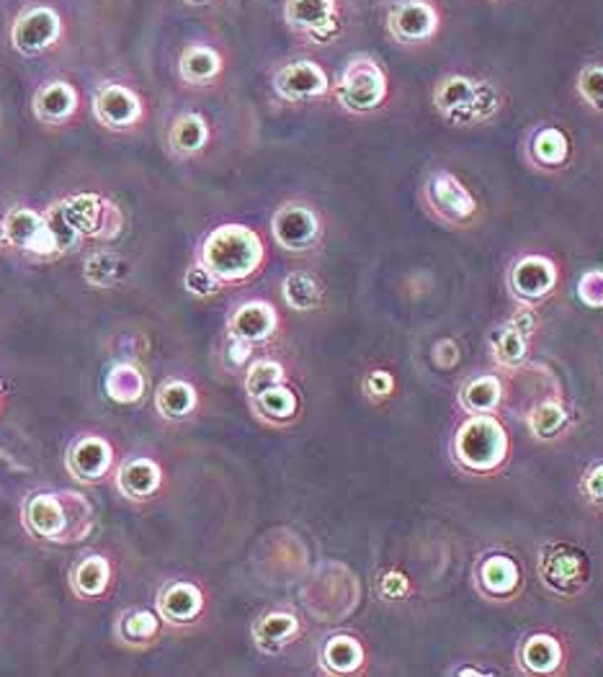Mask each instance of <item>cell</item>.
<instances>
[{
  "mask_svg": "<svg viewBox=\"0 0 603 677\" xmlns=\"http://www.w3.org/2000/svg\"><path fill=\"white\" fill-rule=\"evenodd\" d=\"M21 523L29 536L47 544H80L93 534L96 511L72 489L31 493L21 505Z\"/></svg>",
  "mask_w": 603,
  "mask_h": 677,
  "instance_id": "6da1fadb",
  "label": "cell"
},
{
  "mask_svg": "<svg viewBox=\"0 0 603 677\" xmlns=\"http://www.w3.org/2000/svg\"><path fill=\"white\" fill-rule=\"evenodd\" d=\"M431 103L449 127L472 129L490 124L505 109V93L493 80L470 72H446L431 88Z\"/></svg>",
  "mask_w": 603,
  "mask_h": 677,
  "instance_id": "7a4b0ae2",
  "label": "cell"
},
{
  "mask_svg": "<svg viewBox=\"0 0 603 677\" xmlns=\"http://www.w3.org/2000/svg\"><path fill=\"white\" fill-rule=\"evenodd\" d=\"M197 261L204 263L224 286H235L261 273L267 263V245L253 228L228 222L207 232L199 245Z\"/></svg>",
  "mask_w": 603,
  "mask_h": 677,
  "instance_id": "3957f363",
  "label": "cell"
},
{
  "mask_svg": "<svg viewBox=\"0 0 603 677\" xmlns=\"http://www.w3.org/2000/svg\"><path fill=\"white\" fill-rule=\"evenodd\" d=\"M509 454V431L495 415H468L452 438L454 462L460 464V469L480 477L501 472Z\"/></svg>",
  "mask_w": 603,
  "mask_h": 677,
  "instance_id": "277c9868",
  "label": "cell"
},
{
  "mask_svg": "<svg viewBox=\"0 0 603 677\" xmlns=\"http://www.w3.org/2000/svg\"><path fill=\"white\" fill-rule=\"evenodd\" d=\"M421 204L431 220L446 230H470L482 216V206L470 185L446 168L425 175L421 185Z\"/></svg>",
  "mask_w": 603,
  "mask_h": 677,
  "instance_id": "5b68a950",
  "label": "cell"
},
{
  "mask_svg": "<svg viewBox=\"0 0 603 677\" xmlns=\"http://www.w3.org/2000/svg\"><path fill=\"white\" fill-rule=\"evenodd\" d=\"M331 93L338 107L353 117L374 114L390 99L388 70L372 54H356L343 64Z\"/></svg>",
  "mask_w": 603,
  "mask_h": 677,
  "instance_id": "8992f818",
  "label": "cell"
},
{
  "mask_svg": "<svg viewBox=\"0 0 603 677\" xmlns=\"http://www.w3.org/2000/svg\"><path fill=\"white\" fill-rule=\"evenodd\" d=\"M384 29L402 50H425L444 31V11L436 0H398L390 6Z\"/></svg>",
  "mask_w": 603,
  "mask_h": 677,
  "instance_id": "52a82bcc",
  "label": "cell"
},
{
  "mask_svg": "<svg viewBox=\"0 0 603 677\" xmlns=\"http://www.w3.org/2000/svg\"><path fill=\"white\" fill-rule=\"evenodd\" d=\"M323 216L304 201H287L271 216V238L289 255H310L323 243Z\"/></svg>",
  "mask_w": 603,
  "mask_h": 677,
  "instance_id": "ba28073f",
  "label": "cell"
},
{
  "mask_svg": "<svg viewBox=\"0 0 603 677\" xmlns=\"http://www.w3.org/2000/svg\"><path fill=\"white\" fill-rule=\"evenodd\" d=\"M560 284V265L546 253H524L511 263L505 273V286L519 307L536 310L550 300Z\"/></svg>",
  "mask_w": 603,
  "mask_h": 677,
  "instance_id": "9c48e42d",
  "label": "cell"
},
{
  "mask_svg": "<svg viewBox=\"0 0 603 677\" xmlns=\"http://www.w3.org/2000/svg\"><path fill=\"white\" fill-rule=\"evenodd\" d=\"M536 572L546 590L560 595V598H573V595L583 593V587L589 585L591 562L583 549L557 542L546 546L542 556H539Z\"/></svg>",
  "mask_w": 603,
  "mask_h": 677,
  "instance_id": "30bf717a",
  "label": "cell"
},
{
  "mask_svg": "<svg viewBox=\"0 0 603 677\" xmlns=\"http://www.w3.org/2000/svg\"><path fill=\"white\" fill-rule=\"evenodd\" d=\"M66 214L80 235L86 240H117L124 230V214L114 201H109L101 193H76V196L62 199Z\"/></svg>",
  "mask_w": 603,
  "mask_h": 677,
  "instance_id": "8fae6325",
  "label": "cell"
},
{
  "mask_svg": "<svg viewBox=\"0 0 603 677\" xmlns=\"http://www.w3.org/2000/svg\"><path fill=\"white\" fill-rule=\"evenodd\" d=\"M66 31L62 16L50 6H31L27 11L16 16L11 27V44L23 58H37V54L50 52L58 47Z\"/></svg>",
  "mask_w": 603,
  "mask_h": 677,
  "instance_id": "7c38bea8",
  "label": "cell"
},
{
  "mask_svg": "<svg viewBox=\"0 0 603 677\" xmlns=\"http://www.w3.org/2000/svg\"><path fill=\"white\" fill-rule=\"evenodd\" d=\"M287 27L312 44H331L341 34L343 16L338 0H287Z\"/></svg>",
  "mask_w": 603,
  "mask_h": 677,
  "instance_id": "4fadbf2b",
  "label": "cell"
},
{
  "mask_svg": "<svg viewBox=\"0 0 603 677\" xmlns=\"http://www.w3.org/2000/svg\"><path fill=\"white\" fill-rule=\"evenodd\" d=\"M273 93L287 103H310L333 91L331 75L318 60H292L273 72Z\"/></svg>",
  "mask_w": 603,
  "mask_h": 677,
  "instance_id": "5bb4252c",
  "label": "cell"
},
{
  "mask_svg": "<svg viewBox=\"0 0 603 677\" xmlns=\"http://www.w3.org/2000/svg\"><path fill=\"white\" fill-rule=\"evenodd\" d=\"M93 119L109 132H130L144 122V101L130 85L103 83L91 99Z\"/></svg>",
  "mask_w": 603,
  "mask_h": 677,
  "instance_id": "9a60e30c",
  "label": "cell"
},
{
  "mask_svg": "<svg viewBox=\"0 0 603 677\" xmlns=\"http://www.w3.org/2000/svg\"><path fill=\"white\" fill-rule=\"evenodd\" d=\"M114 446L107 435L83 433L66 451V469L80 485H99L114 469Z\"/></svg>",
  "mask_w": 603,
  "mask_h": 677,
  "instance_id": "2e32d148",
  "label": "cell"
},
{
  "mask_svg": "<svg viewBox=\"0 0 603 677\" xmlns=\"http://www.w3.org/2000/svg\"><path fill=\"white\" fill-rule=\"evenodd\" d=\"M204 590L191 579H171L160 587L155 610L165 626H191L204 616Z\"/></svg>",
  "mask_w": 603,
  "mask_h": 677,
  "instance_id": "e0dca14e",
  "label": "cell"
},
{
  "mask_svg": "<svg viewBox=\"0 0 603 677\" xmlns=\"http://www.w3.org/2000/svg\"><path fill=\"white\" fill-rule=\"evenodd\" d=\"M573 155V142L562 127L542 124L536 127L524 144V160L539 173L565 171Z\"/></svg>",
  "mask_w": 603,
  "mask_h": 677,
  "instance_id": "ac0fdd59",
  "label": "cell"
},
{
  "mask_svg": "<svg viewBox=\"0 0 603 677\" xmlns=\"http://www.w3.org/2000/svg\"><path fill=\"white\" fill-rule=\"evenodd\" d=\"M42 235H39L34 250H31L34 261H54V257L70 255L72 250H78L86 243V238L80 235L68 220L62 201H54L52 206H47L42 212Z\"/></svg>",
  "mask_w": 603,
  "mask_h": 677,
  "instance_id": "d6986e66",
  "label": "cell"
},
{
  "mask_svg": "<svg viewBox=\"0 0 603 677\" xmlns=\"http://www.w3.org/2000/svg\"><path fill=\"white\" fill-rule=\"evenodd\" d=\"M163 466L152 456H130L117 466L114 485L130 503H148L163 489Z\"/></svg>",
  "mask_w": 603,
  "mask_h": 677,
  "instance_id": "ffe728a7",
  "label": "cell"
},
{
  "mask_svg": "<svg viewBox=\"0 0 603 677\" xmlns=\"http://www.w3.org/2000/svg\"><path fill=\"white\" fill-rule=\"evenodd\" d=\"M279 330V312L267 300H248L238 304L228 317V337H238L251 345L269 343Z\"/></svg>",
  "mask_w": 603,
  "mask_h": 677,
  "instance_id": "44dd1931",
  "label": "cell"
},
{
  "mask_svg": "<svg viewBox=\"0 0 603 677\" xmlns=\"http://www.w3.org/2000/svg\"><path fill=\"white\" fill-rule=\"evenodd\" d=\"M478 590L488 600H511L521 590V567L509 554H490L474 569Z\"/></svg>",
  "mask_w": 603,
  "mask_h": 677,
  "instance_id": "7402d4cb",
  "label": "cell"
},
{
  "mask_svg": "<svg viewBox=\"0 0 603 677\" xmlns=\"http://www.w3.org/2000/svg\"><path fill=\"white\" fill-rule=\"evenodd\" d=\"M80 107L78 88L68 83V80H50L34 93L31 109L34 117L47 127H62L68 124Z\"/></svg>",
  "mask_w": 603,
  "mask_h": 677,
  "instance_id": "603a6c76",
  "label": "cell"
},
{
  "mask_svg": "<svg viewBox=\"0 0 603 677\" xmlns=\"http://www.w3.org/2000/svg\"><path fill=\"white\" fill-rule=\"evenodd\" d=\"M302 631L300 618L289 610H269L251 628L255 649L263 655H281Z\"/></svg>",
  "mask_w": 603,
  "mask_h": 677,
  "instance_id": "cb8c5ba5",
  "label": "cell"
},
{
  "mask_svg": "<svg viewBox=\"0 0 603 677\" xmlns=\"http://www.w3.org/2000/svg\"><path fill=\"white\" fill-rule=\"evenodd\" d=\"M248 402H251L253 415L259 417L261 423L271 425V428H287V425H292L297 417H300L302 410L300 394H297L287 382L271 386V390L261 392L259 397Z\"/></svg>",
  "mask_w": 603,
  "mask_h": 677,
  "instance_id": "d4e9b609",
  "label": "cell"
},
{
  "mask_svg": "<svg viewBox=\"0 0 603 677\" xmlns=\"http://www.w3.org/2000/svg\"><path fill=\"white\" fill-rule=\"evenodd\" d=\"M114 567L109 556L88 554L70 569V590L80 600H99L109 593Z\"/></svg>",
  "mask_w": 603,
  "mask_h": 677,
  "instance_id": "484cf974",
  "label": "cell"
},
{
  "mask_svg": "<svg viewBox=\"0 0 603 677\" xmlns=\"http://www.w3.org/2000/svg\"><path fill=\"white\" fill-rule=\"evenodd\" d=\"M160 631H163V618L150 608H127L114 624L117 641L130 649L152 647L160 639Z\"/></svg>",
  "mask_w": 603,
  "mask_h": 677,
  "instance_id": "4316f807",
  "label": "cell"
},
{
  "mask_svg": "<svg viewBox=\"0 0 603 677\" xmlns=\"http://www.w3.org/2000/svg\"><path fill=\"white\" fill-rule=\"evenodd\" d=\"M155 410L168 423H183L199 410V392L187 378L168 376L155 390Z\"/></svg>",
  "mask_w": 603,
  "mask_h": 677,
  "instance_id": "83f0119b",
  "label": "cell"
},
{
  "mask_svg": "<svg viewBox=\"0 0 603 677\" xmlns=\"http://www.w3.org/2000/svg\"><path fill=\"white\" fill-rule=\"evenodd\" d=\"M209 140H212V129L209 122L197 111H183L173 119L171 129H168V148L179 158H194L199 152L207 150Z\"/></svg>",
  "mask_w": 603,
  "mask_h": 677,
  "instance_id": "f1b7e54d",
  "label": "cell"
},
{
  "mask_svg": "<svg viewBox=\"0 0 603 677\" xmlns=\"http://www.w3.org/2000/svg\"><path fill=\"white\" fill-rule=\"evenodd\" d=\"M565 663L562 641L552 634H532L519 647V665L529 675H552Z\"/></svg>",
  "mask_w": 603,
  "mask_h": 677,
  "instance_id": "f546056e",
  "label": "cell"
},
{
  "mask_svg": "<svg viewBox=\"0 0 603 677\" xmlns=\"http://www.w3.org/2000/svg\"><path fill=\"white\" fill-rule=\"evenodd\" d=\"M224 60L212 44H189L179 58V75L187 85L204 88L222 75Z\"/></svg>",
  "mask_w": 603,
  "mask_h": 677,
  "instance_id": "4dcf8cb0",
  "label": "cell"
},
{
  "mask_svg": "<svg viewBox=\"0 0 603 677\" xmlns=\"http://www.w3.org/2000/svg\"><path fill=\"white\" fill-rule=\"evenodd\" d=\"M366 663L364 644L351 634H333L320 647V667L328 675H353Z\"/></svg>",
  "mask_w": 603,
  "mask_h": 677,
  "instance_id": "1f68e13d",
  "label": "cell"
},
{
  "mask_svg": "<svg viewBox=\"0 0 603 677\" xmlns=\"http://www.w3.org/2000/svg\"><path fill=\"white\" fill-rule=\"evenodd\" d=\"M529 337H532V333H529L519 320L511 317L509 322H503V325L490 335V351H493L495 364L503 368H519L521 364H526Z\"/></svg>",
  "mask_w": 603,
  "mask_h": 677,
  "instance_id": "d6a6232c",
  "label": "cell"
},
{
  "mask_svg": "<svg viewBox=\"0 0 603 677\" xmlns=\"http://www.w3.org/2000/svg\"><path fill=\"white\" fill-rule=\"evenodd\" d=\"M281 300L292 312H315L325 302V286L315 273L292 271L281 281Z\"/></svg>",
  "mask_w": 603,
  "mask_h": 677,
  "instance_id": "836d02e7",
  "label": "cell"
},
{
  "mask_svg": "<svg viewBox=\"0 0 603 677\" xmlns=\"http://www.w3.org/2000/svg\"><path fill=\"white\" fill-rule=\"evenodd\" d=\"M505 386L498 376L482 374L470 378L460 392V407L468 415H495L503 405Z\"/></svg>",
  "mask_w": 603,
  "mask_h": 677,
  "instance_id": "e575fe53",
  "label": "cell"
},
{
  "mask_svg": "<svg viewBox=\"0 0 603 677\" xmlns=\"http://www.w3.org/2000/svg\"><path fill=\"white\" fill-rule=\"evenodd\" d=\"M42 212L29 206H13L3 214V235L6 247L21 250V253L31 255L39 235H42Z\"/></svg>",
  "mask_w": 603,
  "mask_h": 677,
  "instance_id": "d590c367",
  "label": "cell"
},
{
  "mask_svg": "<svg viewBox=\"0 0 603 677\" xmlns=\"http://www.w3.org/2000/svg\"><path fill=\"white\" fill-rule=\"evenodd\" d=\"M148 392V378H144L142 368L127 361L111 366L103 376V394L117 405H137Z\"/></svg>",
  "mask_w": 603,
  "mask_h": 677,
  "instance_id": "8d00e7d4",
  "label": "cell"
},
{
  "mask_svg": "<svg viewBox=\"0 0 603 677\" xmlns=\"http://www.w3.org/2000/svg\"><path fill=\"white\" fill-rule=\"evenodd\" d=\"M130 263L127 257L111 250H96L83 261V279L93 289H114L130 279Z\"/></svg>",
  "mask_w": 603,
  "mask_h": 677,
  "instance_id": "74e56055",
  "label": "cell"
},
{
  "mask_svg": "<svg viewBox=\"0 0 603 677\" xmlns=\"http://www.w3.org/2000/svg\"><path fill=\"white\" fill-rule=\"evenodd\" d=\"M570 423L567 410L557 400H546L526 415V428L539 441H554L565 433Z\"/></svg>",
  "mask_w": 603,
  "mask_h": 677,
  "instance_id": "f35d334b",
  "label": "cell"
},
{
  "mask_svg": "<svg viewBox=\"0 0 603 677\" xmlns=\"http://www.w3.org/2000/svg\"><path fill=\"white\" fill-rule=\"evenodd\" d=\"M287 382V368L279 364L277 358H255L248 364L243 376V390L248 400L259 397L261 392L271 390V386Z\"/></svg>",
  "mask_w": 603,
  "mask_h": 677,
  "instance_id": "ab89813d",
  "label": "cell"
},
{
  "mask_svg": "<svg viewBox=\"0 0 603 677\" xmlns=\"http://www.w3.org/2000/svg\"><path fill=\"white\" fill-rule=\"evenodd\" d=\"M575 93L591 111L603 114V62H589L577 70Z\"/></svg>",
  "mask_w": 603,
  "mask_h": 677,
  "instance_id": "60d3db41",
  "label": "cell"
},
{
  "mask_svg": "<svg viewBox=\"0 0 603 677\" xmlns=\"http://www.w3.org/2000/svg\"><path fill=\"white\" fill-rule=\"evenodd\" d=\"M222 281L199 261L191 263L187 273H183V289H187L191 296H197V300H212V296L222 292Z\"/></svg>",
  "mask_w": 603,
  "mask_h": 677,
  "instance_id": "b9f144b4",
  "label": "cell"
},
{
  "mask_svg": "<svg viewBox=\"0 0 603 677\" xmlns=\"http://www.w3.org/2000/svg\"><path fill=\"white\" fill-rule=\"evenodd\" d=\"M577 300L589 310H603V269H589L577 279Z\"/></svg>",
  "mask_w": 603,
  "mask_h": 677,
  "instance_id": "7bdbcfd3",
  "label": "cell"
},
{
  "mask_svg": "<svg viewBox=\"0 0 603 677\" xmlns=\"http://www.w3.org/2000/svg\"><path fill=\"white\" fill-rule=\"evenodd\" d=\"M361 390H364V394L369 400L374 402H382L392 397V392H395V376L390 374V371H369V374L364 376V382H361Z\"/></svg>",
  "mask_w": 603,
  "mask_h": 677,
  "instance_id": "ee69618b",
  "label": "cell"
},
{
  "mask_svg": "<svg viewBox=\"0 0 603 677\" xmlns=\"http://www.w3.org/2000/svg\"><path fill=\"white\" fill-rule=\"evenodd\" d=\"M410 593V579L398 569L384 572L380 579V595L384 600H402Z\"/></svg>",
  "mask_w": 603,
  "mask_h": 677,
  "instance_id": "f6af8a7d",
  "label": "cell"
},
{
  "mask_svg": "<svg viewBox=\"0 0 603 677\" xmlns=\"http://www.w3.org/2000/svg\"><path fill=\"white\" fill-rule=\"evenodd\" d=\"M462 361V351L460 345H456L452 337H444V341H439L433 345V364L444 371H452L456 364Z\"/></svg>",
  "mask_w": 603,
  "mask_h": 677,
  "instance_id": "bcb514c9",
  "label": "cell"
},
{
  "mask_svg": "<svg viewBox=\"0 0 603 677\" xmlns=\"http://www.w3.org/2000/svg\"><path fill=\"white\" fill-rule=\"evenodd\" d=\"M253 348H255V345H251V343L238 341V337H228V353H224V358H228V366L235 368V371L245 368V364H251Z\"/></svg>",
  "mask_w": 603,
  "mask_h": 677,
  "instance_id": "7dc6e473",
  "label": "cell"
},
{
  "mask_svg": "<svg viewBox=\"0 0 603 677\" xmlns=\"http://www.w3.org/2000/svg\"><path fill=\"white\" fill-rule=\"evenodd\" d=\"M583 495L589 503L603 507V464H596L583 477Z\"/></svg>",
  "mask_w": 603,
  "mask_h": 677,
  "instance_id": "c3c4849f",
  "label": "cell"
},
{
  "mask_svg": "<svg viewBox=\"0 0 603 677\" xmlns=\"http://www.w3.org/2000/svg\"><path fill=\"white\" fill-rule=\"evenodd\" d=\"M6 247V235H3V216H0V250Z\"/></svg>",
  "mask_w": 603,
  "mask_h": 677,
  "instance_id": "681fc988",
  "label": "cell"
},
{
  "mask_svg": "<svg viewBox=\"0 0 603 677\" xmlns=\"http://www.w3.org/2000/svg\"><path fill=\"white\" fill-rule=\"evenodd\" d=\"M183 3H189V6H207L209 0H183Z\"/></svg>",
  "mask_w": 603,
  "mask_h": 677,
  "instance_id": "f907efd6",
  "label": "cell"
},
{
  "mask_svg": "<svg viewBox=\"0 0 603 677\" xmlns=\"http://www.w3.org/2000/svg\"><path fill=\"white\" fill-rule=\"evenodd\" d=\"M490 3H503V0H490Z\"/></svg>",
  "mask_w": 603,
  "mask_h": 677,
  "instance_id": "816d5d0a",
  "label": "cell"
},
{
  "mask_svg": "<svg viewBox=\"0 0 603 677\" xmlns=\"http://www.w3.org/2000/svg\"><path fill=\"white\" fill-rule=\"evenodd\" d=\"M0 405H3V397H0Z\"/></svg>",
  "mask_w": 603,
  "mask_h": 677,
  "instance_id": "f5cc1de1",
  "label": "cell"
}]
</instances>
